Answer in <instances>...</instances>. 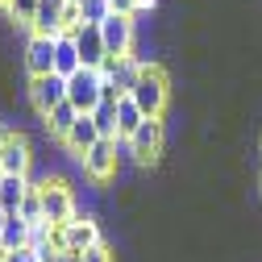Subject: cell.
<instances>
[{"instance_id": "6da1fadb", "label": "cell", "mask_w": 262, "mask_h": 262, "mask_svg": "<svg viewBox=\"0 0 262 262\" xmlns=\"http://www.w3.org/2000/svg\"><path fill=\"white\" fill-rule=\"evenodd\" d=\"M129 96H134V104H138L146 117H162V113H167V100H171V79H167V71H162L158 62H146Z\"/></svg>"}, {"instance_id": "7a4b0ae2", "label": "cell", "mask_w": 262, "mask_h": 262, "mask_svg": "<svg viewBox=\"0 0 262 262\" xmlns=\"http://www.w3.org/2000/svg\"><path fill=\"white\" fill-rule=\"evenodd\" d=\"M38 195H42V216H46V225H54V229H67L75 216H79V208H75V195H71V187H67V179H38Z\"/></svg>"}, {"instance_id": "3957f363", "label": "cell", "mask_w": 262, "mask_h": 262, "mask_svg": "<svg viewBox=\"0 0 262 262\" xmlns=\"http://www.w3.org/2000/svg\"><path fill=\"white\" fill-rule=\"evenodd\" d=\"M100 38H104V50L108 58H125L134 54V38H138V17H125V13H108L100 21Z\"/></svg>"}, {"instance_id": "277c9868", "label": "cell", "mask_w": 262, "mask_h": 262, "mask_svg": "<svg viewBox=\"0 0 262 262\" xmlns=\"http://www.w3.org/2000/svg\"><path fill=\"white\" fill-rule=\"evenodd\" d=\"M67 100L79 108V113H96V104L104 100V75L96 67H79L71 79H67Z\"/></svg>"}, {"instance_id": "5b68a950", "label": "cell", "mask_w": 262, "mask_h": 262, "mask_svg": "<svg viewBox=\"0 0 262 262\" xmlns=\"http://www.w3.org/2000/svg\"><path fill=\"white\" fill-rule=\"evenodd\" d=\"M79 171H83V179H92V183H108V179L117 175V142H113V138H100V142L79 158Z\"/></svg>"}, {"instance_id": "8992f818", "label": "cell", "mask_w": 262, "mask_h": 262, "mask_svg": "<svg viewBox=\"0 0 262 262\" xmlns=\"http://www.w3.org/2000/svg\"><path fill=\"white\" fill-rule=\"evenodd\" d=\"M162 138H167V129H162V117H146V121L138 125V134L129 138L125 146H129V154H134L142 167H150V162L162 154Z\"/></svg>"}, {"instance_id": "52a82bcc", "label": "cell", "mask_w": 262, "mask_h": 262, "mask_svg": "<svg viewBox=\"0 0 262 262\" xmlns=\"http://www.w3.org/2000/svg\"><path fill=\"white\" fill-rule=\"evenodd\" d=\"M54 46H58V38H42V34H29V38H25L21 62H25V75H29V79L54 75Z\"/></svg>"}, {"instance_id": "ba28073f", "label": "cell", "mask_w": 262, "mask_h": 262, "mask_svg": "<svg viewBox=\"0 0 262 262\" xmlns=\"http://www.w3.org/2000/svg\"><path fill=\"white\" fill-rule=\"evenodd\" d=\"M29 104H34L38 117H46L50 108H58L62 100H67V79L62 75H38V79H29Z\"/></svg>"}, {"instance_id": "9c48e42d", "label": "cell", "mask_w": 262, "mask_h": 262, "mask_svg": "<svg viewBox=\"0 0 262 262\" xmlns=\"http://www.w3.org/2000/svg\"><path fill=\"white\" fill-rule=\"evenodd\" d=\"M62 242H67V254H83L92 246H100V225H96V216H75L67 229H62Z\"/></svg>"}, {"instance_id": "30bf717a", "label": "cell", "mask_w": 262, "mask_h": 262, "mask_svg": "<svg viewBox=\"0 0 262 262\" xmlns=\"http://www.w3.org/2000/svg\"><path fill=\"white\" fill-rule=\"evenodd\" d=\"M29 162H34V150L21 134H13L0 146V175H29Z\"/></svg>"}, {"instance_id": "8fae6325", "label": "cell", "mask_w": 262, "mask_h": 262, "mask_svg": "<svg viewBox=\"0 0 262 262\" xmlns=\"http://www.w3.org/2000/svg\"><path fill=\"white\" fill-rule=\"evenodd\" d=\"M75 46H79L83 67H96V71H100L104 62H108V50H104V38H100V25H79V29H75Z\"/></svg>"}, {"instance_id": "7c38bea8", "label": "cell", "mask_w": 262, "mask_h": 262, "mask_svg": "<svg viewBox=\"0 0 262 262\" xmlns=\"http://www.w3.org/2000/svg\"><path fill=\"white\" fill-rule=\"evenodd\" d=\"M62 13H67V0H42L34 25H29V34H42V38H58V34H67V29H62Z\"/></svg>"}, {"instance_id": "4fadbf2b", "label": "cell", "mask_w": 262, "mask_h": 262, "mask_svg": "<svg viewBox=\"0 0 262 262\" xmlns=\"http://www.w3.org/2000/svg\"><path fill=\"white\" fill-rule=\"evenodd\" d=\"M96 142H100V129H96V121L88 117V113H79V121H75V129H71V134H67V142H62V146H67V154H75V162L96 146Z\"/></svg>"}, {"instance_id": "5bb4252c", "label": "cell", "mask_w": 262, "mask_h": 262, "mask_svg": "<svg viewBox=\"0 0 262 262\" xmlns=\"http://www.w3.org/2000/svg\"><path fill=\"white\" fill-rule=\"evenodd\" d=\"M29 191H34V179L29 175H0V208L5 212H21Z\"/></svg>"}, {"instance_id": "9a60e30c", "label": "cell", "mask_w": 262, "mask_h": 262, "mask_svg": "<svg viewBox=\"0 0 262 262\" xmlns=\"http://www.w3.org/2000/svg\"><path fill=\"white\" fill-rule=\"evenodd\" d=\"M75 121H79V108L71 104V100H62L58 108H50L46 117H42V125H46V134L62 146V142H67V134H71V129H75Z\"/></svg>"}, {"instance_id": "2e32d148", "label": "cell", "mask_w": 262, "mask_h": 262, "mask_svg": "<svg viewBox=\"0 0 262 262\" xmlns=\"http://www.w3.org/2000/svg\"><path fill=\"white\" fill-rule=\"evenodd\" d=\"M79 67H83V58H79L75 34H58V46H54V75H62V79H71V75H75Z\"/></svg>"}, {"instance_id": "e0dca14e", "label": "cell", "mask_w": 262, "mask_h": 262, "mask_svg": "<svg viewBox=\"0 0 262 262\" xmlns=\"http://www.w3.org/2000/svg\"><path fill=\"white\" fill-rule=\"evenodd\" d=\"M142 121H146V113L134 104V96H121V100H117V142H129L138 134Z\"/></svg>"}, {"instance_id": "ac0fdd59", "label": "cell", "mask_w": 262, "mask_h": 262, "mask_svg": "<svg viewBox=\"0 0 262 262\" xmlns=\"http://www.w3.org/2000/svg\"><path fill=\"white\" fill-rule=\"evenodd\" d=\"M25 246H29V221L9 212L5 229H0V254H13V250H25Z\"/></svg>"}, {"instance_id": "d6986e66", "label": "cell", "mask_w": 262, "mask_h": 262, "mask_svg": "<svg viewBox=\"0 0 262 262\" xmlns=\"http://www.w3.org/2000/svg\"><path fill=\"white\" fill-rule=\"evenodd\" d=\"M88 117L96 121V129H100V138H113V142H117V104L100 100V104H96V113H88Z\"/></svg>"}, {"instance_id": "ffe728a7", "label": "cell", "mask_w": 262, "mask_h": 262, "mask_svg": "<svg viewBox=\"0 0 262 262\" xmlns=\"http://www.w3.org/2000/svg\"><path fill=\"white\" fill-rule=\"evenodd\" d=\"M38 5H42V0H13V5L5 9V17H9L13 25H21V29H29L34 17H38Z\"/></svg>"}, {"instance_id": "44dd1931", "label": "cell", "mask_w": 262, "mask_h": 262, "mask_svg": "<svg viewBox=\"0 0 262 262\" xmlns=\"http://www.w3.org/2000/svg\"><path fill=\"white\" fill-rule=\"evenodd\" d=\"M17 216H25L29 225H46V216H42V195H38V183H34V191L25 195V204H21V212Z\"/></svg>"}, {"instance_id": "7402d4cb", "label": "cell", "mask_w": 262, "mask_h": 262, "mask_svg": "<svg viewBox=\"0 0 262 262\" xmlns=\"http://www.w3.org/2000/svg\"><path fill=\"white\" fill-rule=\"evenodd\" d=\"M79 13H83V25H100V21L113 13V5H108V0H83Z\"/></svg>"}, {"instance_id": "603a6c76", "label": "cell", "mask_w": 262, "mask_h": 262, "mask_svg": "<svg viewBox=\"0 0 262 262\" xmlns=\"http://www.w3.org/2000/svg\"><path fill=\"white\" fill-rule=\"evenodd\" d=\"M79 258H83V262H113V250H108V246L100 242V246H92V250H83Z\"/></svg>"}, {"instance_id": "cb8c5ba5", "label": "cell", "mask_w": 262, "mask_h": 262, "mask_svg": "<svg viewBox=\"0 0 262 262\" xmlns=\"http://www.w3.org/2000/svg\"><path fill=\"white\" fill-rule=\"evenodd\" d=\"M113 13H125V17H138L142 13V0H108Z\"/></svg>"}, {"instance_id": "d4e9b609", "label": "cell", "mask_w": 262, "mask_h": 262, "mask_svg": "<svg viewBox=\"0 0 262 262\" xmlns=\"http://www.w3.org/2000/svg\"><path fill=\"white\" fill-rule=\"evenodd\" d=\"M5 262H38V254L25 246V250H13V254H5Z\"/></svg>"}, {"instance_id": "484cf974", "label": "cell", "mask_w": 262, "mask_h": 262, "mask_svg": "<svg viewBox=\"0 0 262 262\" xmlns=\"http://www.w3.org/2000/svg\"><path fill=\"white\" fill-rule=\"evenodd\" d=\"M58 262H83V258H79V254H62Z\"/></svg>"}, {"instance_id": "4316f807", "label": "cell", "mask_w": 262, "mask_h": 262, "mask_svg": "<svg viewBox=\"0 0 262 262\" xmlns=\"http://www.w3.org/2000/svg\"><path fill=\"white\" fill-rule=\"evenodd\" d=\"M5 221H9V212H5V208H0V229H5Z\"/></svg>"}, {"instance_id": "83f0119b", "label": "cell", "mask_w": 262, "mask_h": 262, "mask_svg": "<svg viewBox=\"0 0 262 262\" xmlns=\"http://www.w3.org/2000/svg\"><path fill=\"white\" fill-rule=\"evenodd\" d=\"M9 5H13V0H0V9H9Z\"/></svg>"}, {"instance_id": "f1b7e54d", "label": "cell", "mask_w": 262, "mask_h": 262, "mask_svg": "<svg viewBox=\"0 0 262 262\" xmlns=\"http://www.w3.org/2000/svg\"><path fill=\"white\" fill-rule=\"evenodd\" d=\"M71 5H83V0H71Z\"/></svg>"}, {"instance_id": "f546056e", "label": "cell", "mask_w": 262, "mask_h": 262, "mask_svg": "<svg viewBox=\"0 0 262 262\" xmlns=\"http://www.w3.org/2000/svg\"><path fill=\"white\" fill-rule=\"evenodd\" d=\"M0 262H5V254H0Z\"/></svg>"}]
</instances>
